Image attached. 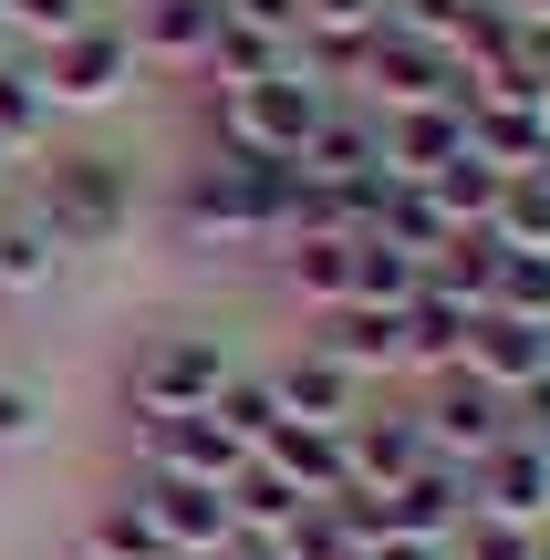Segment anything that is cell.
Masks as SVG:
<instances>
[{"mask_svg":"<svg viewBox=\"0 0 550 560\" xmlns=\"http://www.w3.org/2000/svg\"><path fill=\"white\" fill-rule=\"evenodd\" d=\"M468 520H478L468 467H447V457H426L416 478H395V488H385V540H457Z\"/></svg>","mask_w":550,"mask_h":560,"instance_id":"cell-11","label":"cell"},{"mask_svg":"<svg viewBox=\"0 0 550 560\" xmlns=\"http://www.w3.org/2000/svg\"><path fill=\"white\" fill-rule=\"evenodd\" d=\"M489 229H499V240H510V249H550V166H519V177L499 187Z\"/></svg>","mask_w":550,"mask_h":560,"instance_id":"cell-28","label":"cell"},{"mask_svg":"<svg viewBox=\"0 0 550 560\" xmlns=\"http://www.w3.org/2000/svg\"><path fill=\"white\" fill-rule=\"evenodd\" d=\"M468 374L499 384V395H519V384L550 374V322H510V312H478L468 332Z\"/></svg>","mask_w":550,"mask_h":560,"instance_id":"cell-16","label":"cell"},{"mask_svg":"<svg viewBox=\"0 0 550 560\" xmlns=\"http://www.w3.org/2000/svg\"><path fill=\"white\" fill-rule=\"evenodd\" d=\"M468 499H478V520H510V529H540L550 540V446L499 436L489 457L468 467Z\"/></svg>","mask_w":550,"mask_h":560,"instance_id":"cell-6","label":"cell"},{"mask_svg":"<svg viewBox=\"0 0 550 560\" xmlns=\"http://www.w3.org/2000/svg\"><path fill=\"white\" fill-rule=\"evenodd\" d=\"M249 457H270L302 499H332V488H353V446H343V425H302V416H281Z\"/></svg>","mask_w":550,"mask_h":560,"instance_id":"cell-13","label":"cell"},{"mask_svg":"<svg viewBox=\"0 0 550 560\" xmlns=\"http://www.w3.org/2000/svg\"><path fill=\"white\" fill-rule=\"evenodd\" d=\"M447 156H468V115H457V104H416V115H385V166H395V177H436Z\"/></svg>","mask_w":550,"mask_h":560,"instance_id":"cell-18","label":"cell"},{"mask_svg":"<svg viewBox=\"0 0 550 560\" xmlns=\"http://www.w3.org/2000/svg\"><path fill=\"white\" fill-rule=\"evenodd\" d=\"M32 208L62 249H125L136 240V166L104 145H42L32 156Z\"/></svg>","mask_w":550,"mask_h":560,"instance_id":"cell-1","label":"cell"},{"mask_svg":"<svg viewBox=\"0 0 550 560\" xmlns=\"http://www.w3.org/2000/svg\"><path fill=\"white\" fill-rule=\"evenodd\" d=\"M219 0H136V21H125V42H136V62H166V73H198L208 42H219Z\"/></svg>","mask_w":550,"mask_h":560,"instance_id":"cell-12","label":"cell"},{"mask_svg":"<svg viewBox=\"0 0 550 560\" xmlns=\"http://www.w3.org/2000/svg\"><path fill=\"white\" fill-rule=\"evenodd\" d=\"M208 416H219L239 446H260L270 425H281V395H270V374H249V363H239V374H229L219 395H208Z\"/></svg>","mask_w":550,"mask_h":560,"instance_id":"cell-31","label":"cell"},{"mask_svg":"<svg viewBox=\"0 0 550 560\" xmlns=\"http://www.w3.org/2000/svg\"><path fill=\"white\" fill-rule=\"evenodd\" d=\"M136 509L156 520L166 560H219L229 550V499L198 478H156V467H136Z\"/></svg>","mask_w":550,"mask_h":560,"instance_id":"cell-7","label":"cell"},{"mask_svg":"<svg viewBox=\"0 0 550 560\" xmlns=\"http://www.w3.org/2000/svg\"><path fill=\"white\" fill-rule=\"evenodd\" d=\"M499 249H510V240H499V229H457V240H447V249H436V260H426V291H457V301H468V312H489Z\"/></svg>","mask_w":550,"mask_h":560,"instance_id":"cell-22","label":"cell"},{"mask_svg":"<svg viewBox=\"0 0 550 560\" xmlns=\"http://www.w3.org/2000/svg\"><path fill=\"white\" fill-rule=\"evenodd\" d=\"M136 467H156V478H198V488H229V478L249 467V446L198 405V416H145V425H136Z\"/></svg>","mask_w":550,"mask_h":560,"instance_id":"cell-5","label":"cell"},{"mask_svg":"<svg viewBox=\"0 0 550 560\" xmlns=\"http://www.w3.org/2000/svg\"><path fill=\"white\" fill-rule=\"evenodd\" d=\"M270 395H281V416H302V425H353V416L374 405V384L343 374L323 342H291V353L270 363Z\"/></svg>","mask_w":550,"mask_h":560,"instance_id":"cell-9","label":"cell"},{"mask_svg":"<svg viewBox=\"0 0 550 560\" xmlns=\"http://www.w3.org/2000/svg\"><path fill=\"white\" fill-rule=\"evenodd\" d=\"M416 187H426V198L447 208V229H489V208H499V187H510V177H499V166L468 145V156H447L436 177H416Z\"/></svg>","mask_w":550,"mask_h":560,"instance_id":"cell-23","label":"cell"},{"mask_svg":"<svg viewBox=\"0 0 550 560\" xmlns=\"http://www.w3.org/2000/svg\"><path fill=\"white\" fill-rule=\"evenodd\" d=\"M229 21H249V32H281V42H302V0H219Z\"/></svg>","mask_w":550,"mask_h":560,"instance_id":"cell-36","label":"cell"},{"mask_svg":"<svg viewBox=\"0 0 550 560\" xmlns=\"http://www.w3.org/2000/svg\"><path fill=\"white\" fill-rule=\"evenodd\" d=\"M219 560H281V540H249V529H229V550Z\"/></svg>","mask_w":550,"mask_h":560,"instance_id":"cell-39","label":"cell"},{"mask_svg":"<svg viewBox=\"0 0 550 560\" xmlns=\"http://www.w3.org/2000/svg\"><path fill=\"white\" fill-rule=\"evenodd\" d=\"M510 425H519L530 446H550V374H540V384H519V395H510Z\"/></svg>","mask_w":550,"mask_h":560,"instance_id":"cell-37","label":"cell"},{"mask_svg":"<svg viewBox=\"0 0 550 560\" xmlns=\"http://www.w3.org/2000/svg\"><path fill=\"white\" fill-rule=\"evenodd\" d=\"M416 291H426V260H406L395 240H353V301H374V312H406Z\"/></svg>","mask_w":550,"mask_h":560,"instance_id":"cell-26","label":"cell"},{"mask_svg":"<svg viewBox=\"0 0 550 560\" xmlns=\"http://www.w3.org/2000/svg\"><path fill=\"white\" fill-rule=\"evenodd\" d=\"M52 145V104H42V83H32V62H0V156H42Z\"/></svg>","mask_w":550,"mask_h":560,"instance_id":"cell-25","label":"cell"},{"mask_svg":"<svg viewBox=\"0 0 550 560\" xmlns=\"http://www.w3.org/2000/svg\"><path fill=\"white\" fill-rule=\"evenodd\" d=\"M447 560H550V540L540 529H510V520H468L447 540Z\"/></svg>","mask_w":550,"mask_h":560,"instance_id":"cell-34","label":"cell"},{"mask_svg":"<svg viewBox=\"0 0 550 560\" xmlns=\"http://www.w3.org/2000/svg\"><path fill=\"white\" fill-rule=\"evenodd\" d=\"M136 42H125V21H83V32H62V42H42L32 52V83H42V104L52 115H104V104H125L136 94Z\"/></svg>","mask_w":550,"mask_h":560,"instance_id":"cell-3","label":"cell"},{"mask_svg":"<svg viewBox=\"0 0 550 560\" xmlns=\"http://www.w3.org/2000/svg\"><path fill=\"white\" fill-rule=\"evenodd\" d=\"M219 499H229V529H249V540H281V529H291V520H302V509H312L302 488H291L281 467H270V457H249L239 478L219 488Z\"/></svg>","mask_w":550,"mask_h":560,"instance_id":"cell-20","label":"cell"},{"mask_svg":"<svg viewBox=\"0 0 550 560\" xmlns=\"http://www.w3.org/2000/svg\"><path fill=\"white\" fill-rule=\"evenodd\" d=\"M374 240H395L406 260H436V249H447L457 229H447V208H436L416 177H395V198H385V229H374Z\"/></svg>","mask_w":550,"mask_h":560,"instance_id":"cell-27","label":"cell"},{"mask_svg":"<svg viewBox=\"0 0 550 560\" xmlns=\"http://www.w3.org/2000/svg\"><path fill=\"white\" fill-rule=\"evenodd\" d=\"M468 332H478V312L457 291H416L406 301V374L426 384V374H447V363H468Z\"/></svg>","mask_w":550,"mask_h":560,"instance_id":"cell-17","label":"cell"},{"mask_svg":"<svg viewBox=\"0 0 550 560\" xmlns=\"http://www.w3.org/2000/svg\"><path fill=\"white\" fill-rule=\"evenodd\" d=\"M395 21V0H302V32H343V42H374Z\"/></svg>","mask_w":550,"mask_h":560,"instance_id":"cell-35","label":"cell"},{"mask_svg":"<svg viewBox=\"0 0 550 560\" xmlns=\"http://www.w3.org/2000/svg\"><path fill=\"white\" fill-rule=\"evenodd\" d=\"M281 62H291V42H281V32H249V21H219V42H208L198 83H270Z\"/></svg>","mask_w":550,"mask_h":560,"instance_id":"cell-24","label":"cell"},{"mask_svg":"<svg viewBox=\"0 0 550 560\" xmlns=\"http://www.w3.org/2000/svg\"><path fill=\"white\" fill-rule=\"evenodd\" d=\"M229 374H239V342H229V332H208V322H166V332H136L115 395H125V416L145 425V416H198Z\"/></svg>","mask_w":550,"mask_h":560,"instance_id":"cell-2","label":"cell"},{"mask_svg":"<svg viewBox=\"0 0 550 560\" xmlns=\"http://www.w3.org/2000/svg\"><path fill=\"white\" fill-rule=\"evenodd\" d=\"M416 425H426V457H447V467H478L499 436H519V425H510V395L478 384L468 363H447V374L416 384Z\"/></svg>","mask_w":550,"mask_h":560,"instance_id":"cell-4","label":"cell"},{"mask_svg":"<svg viewBox=\"0 0 550 560\" xmlns=\"http://www.w3.org/2000/svg\"><path fill=\"white\" fill-rule=\"evenodd\" d=\"M302 342H323L343 374H364L374 395L385 384H406V312H374V301H343V312H312V332Z\"/></svg>","mask_w":550,"mask_h":560,"instance_id":"cell-8","label":"cell"},{"mask_svg":"<svg viewBox=\"0 0 550 560\" xmlns=\"http://www.w3.org/2000/svg\"><path fill=\"white\" fill-rule=\"evenodd\" d=\"M343 446H353V488H374V499H385L395 478H416V467H426V425H416V395H374L364 416L343 425Z\"/></svg>","mask_w":550,"mask_h":560,"instance_id":"cell-10","label":"cell"},{"mask_svg":"<svg viewBox=\"0 0 550 560\" xmlns=\"http://www.w3.org/2000/svg\"><path fill=\"white\" fill-rule=\"evenodd\" d=\"M281 560H364V529H353L343 499H312L302 520L281 529Z\"/></svg>","mask_w":550,"mask_h":560,"instance_id":"cell-29","label":"cell"},{"mask_svg":"<svg viewBox=\"0 0 550 560\" xmlns=\"http://www.w3.org/2000/svg\"><path fill=\"white\" fill-rule=\"evenodd\" d=\"M270 260H281V291L302 312H343L353 301V240H332V229H291Z\"/></svg>","mask_w":550,"mask_h":560,"instance_id":"cell-15","label":"cell"},{"mask_svg":"<svg viewBox=\"0 0 550 560\" xmlns=\"http://www.w3.org/2000/svg\"><path fill=\"white\" fill-rule=\"evenodd\" d=\"M73 560H166V540H156V520L136 509V488H115V499L83 520V540H73Z\"/></svg>","mask_w":550,"mask_h":560,"instance_id":"cell-21","label":"cell"},{"mask_svg":"<svg viewBox=\"0 0 550 560\" xmlns=\"http://www.w3.org/2000/svg\"><path fill=\"white\" fill-rule=\"evenodd\" d=\"M364 166H385V125L364 115V104H332L323 125H312V145H302V177H364Z\"/></svg>","mask_w":550,"mask_h":560,"instance_id":"cell-19","label":"cell"},{"mask_svg":"<svg viewBox=\"0 0 550 560\" xmlns=\"http://www.w3.org/2000/svg\"><path fill=\"white\" fill-rule=\"evenodd\" d=\"M0 198H11V156H0Z\"/></svg>","mask_w":550,"mask_h":560,"instance_id":"cell-42","label":"cell"},{"mask_svg":"<svg viewBox=\"0 0 550 560\" xmlns=\"http://www.w3.org/2000/svg\"><path fill=\"white\" fill-rule=\"evenodd\" d=\"M364 560H447V540H374Z\"/></svg>","mask_w":550,"mask_h":560,"instance_id":"cell-38","label":"cell"},{"mask_svg":"<svg viewBox=\"0 0 550 560\" xmlns=\"http://www.w3.org/2000/svg\"><path fill=\"white\" fill-rule=\"evenodd\" d=\"M540 136H550V83H540Z\"/></svg>","mask_w":550,"mask_h":560,"instance_id":"cell-41","label":"cell"},{"mask_svg":"<svg viewBox=\"0 0 550 560\" xmlns=\"http://www.w3.org/2000/svg\"><path fill=\"white\" fill-rule=\"evenodd\" d=\"M0 62H21V42H11V21H0Z\"/></svg>","mask_w":550,"mask_h":560,"instance_id":"cell-40","label":"cell"},{"mask_svg":"<svg viewBox=\"0 0 550 560\" xmlns=\"http://www.w3.org/2000/svg\"><path fill=\"white\" fill-rule=\"evenodd\" d=\"M0 21H11V42H62V32H83L94 21V0H0Z\"/></svg>","mask_w":550,"mask_h":560,"instance_id":"cell-33","label":"cell"},{"mask_svg":"<svg viewBox=\"0 0 550 560\" xmlns=\"http://www.w3.org/2000/svg\"><path fill=\"white\" fill-rule=\"evenodd\" d=\"M52 436V395H42L32 374H0V457H21V446Z\"/></svg>","mask_w":550,"mask_h":560,"instance_id":"cell-32","label":"cell"},{"mask_svg":"<svg viewBox=\"0 0 550 560\" xmlns=\"http://www.w3.org/2000/svg\"><path fill=\"white\" fill-rule=\"evenodd\" d=\"M62 260H73V249L42 229V208L32 198H0V301H42L62 280Z\"/></svg>","mask_w":550,"mask_h":560,"instance_id":"cell-14","label":"cell"},{"mask_svg":"<svg viewBox=\"0 0 550 560\" xmlns=\"http://www.w3.org/2000/svg\"><path fill=\"white\" fill-rule=\"evenodd\" d=\"M489 312H510V322H550V249H499Z\"/></svg>","mask_w":550,"mask_h":560,"instance_id":"cell-30","label":"cell"},{"mask_svg":"<svg viewBox=\"0 0 550 560\" xmlns=\"http://www.w3.org/2000/svg\"><path fill=\"white\" fill-rule=\"evenodd\" d=\"M510 11H550V0H510Z\"/></svg>","mask_w":550,"mask_h":560,"instance_id":"cell-43","label":"cell"}]
</instances>
